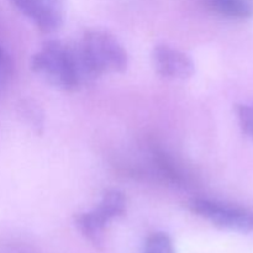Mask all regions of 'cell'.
I'll use <instances>...</instances> for the list:
<instances>
[{
  "mask_svg": "<svg viewBox=\"0 0 253 253\" xmlns=\"http://www.w3.org/2000/svg\"><path fill=\"white\" fill-rule=\"evenodd\" d=\"M31 69L49 84L66 91L78 90L91 79L78 47H71L58 40H48L42 44L32 57Z\"/></svg>",
  "mask_w": 253,
  "mask_h": 253,
  "instance_id": "obj_1",
  "label": "cell"
},
{
  "mask_svg": "<svg viewBox=\"0 0 253 253\" xmlns=\"http://www.w3.org/2000/svg\"><path fill=\"white\" fill-rule=\"evenodd\" d=\"M82 61L91 78L105 73H121L128 66V56L114 35L104 30H89L78 46Z\"/></svg>",
  "mask_w": 253,
  "mask_h": 253,
  "instance_id": "obj_2",
  "label": "cell"
},
{
  "mask_svg": "<svg viewBox=\"0 0 253 253\" xmlns=\"http://www.w3.org/2000/svg\"><path fill=\"white\" fill-rule=\"evenodd\" d=\"M125 210V195L119 190H108L93 210L78 214L74 221L79 232L94 246L101 249L106 225L111 220L123 216Z\"/></svg>",
  "mask_w": 253,
  "mask_h": 253,
  "instance_id": "obj_3",
  "label": "cell"
},
{
  "mask_svg": "<svg viewBox=\"0 0 253 253\" xmlns=\"http://www.w3.org/2000/svg\"><path fill=\"white\" fill-rule=\"evenodd\" d=\"M189 209L220 229L242 234L253 231V211L246 208L207 198H195L189 202Z\"/></svg>",
  "mask_w": 253,
  "mask_h": 253,
  "instance_id": "obj_4",
  "label": "cell"
},
{
  "mask_svg": "<svg viewBox=\"0 0 253 253\" xmlns=\"http://www.w3.org/2000/svg\"><path fill=\"white\" fill-rule=\"evenodd\" d=\"M11 2L44 34L57 31L63 24L64 0H11Z\"/></svg>",
  "mask_w": 253,
  "mask_h": 253,
  "instance_id": "obj_5",
  "label": "cell"
},
{
  "mask_svg": "<svg viewBox=\"0 0 253 253\" xmlns=\"http://www.w3.org/2000/svg\"><path fill=\"white\" fill-rule=\"evenodd\" d=\"M152 62L157 73L166 78L187 79L195 71L194 62L188 54L168 44H157L153 48Z\"/></svg>",
  "mask_w": 253,
  "mask_h": 253,
  "instance_id": "obj_6",
  "label": "cell"
},
{
  "mask_svg": "<svg viewBox=\"0 0 253 253\" xmlns=\"http://www.w3.org/2000/svg\"><path fill=\"white\" fill-rule=\"evenodd\" d=\"M217 14L230 19L245 20L253 16V0H208Z\"/></svg>",
  "mask_w": 253,
  "mask_h": 253,
  "instance_id": "obj_7",
  "label": "cell"
},
{
  "mask_svg": "<svg viewBox=\"0 0 253 253\" xmlns=\"http://www.w3.org/2000/svg\"><path fill=\"white\" fill-rule=\"evenodd\" d=\"M143 253H175L174 242L166 232H153L146 241Z\"/></svg>",
  "mask_w": 253,
  "mask_h": 253,
  "instance_id": "obj_8",
  "label": "cell"
},
{
  "mask_svg": "<svg viewBox=\"0 0 253 253\" xmlns=\"http://www.w3.org/2000/svg\"><path fill=\"white\" fill-rule=\"evenodd\" d=\"M236 113L244 132L253 138V104L251 105H245V104L237 105Z\"/></svg>",
  "mask_w": 253,
  "mask_h": 253,
  "instance_id": "obj_9",
  "label": "cell"
},
{
  "mask_svg": "<svg viewBox=\"0 0 253 253\" xmlns=\"http://www.w3.org/2000/svg\"><path fill=\"white\" fill-rule=\"evenodd\" d=\"M11 71V63H10L9 56L6 52L0 47V86L5 83Z\"/></svg>",
  "mask_w": 253,
  "mask_h": 253,
  "instance_id": "obj_10",
  "label": "cell"
}]
</instances>
